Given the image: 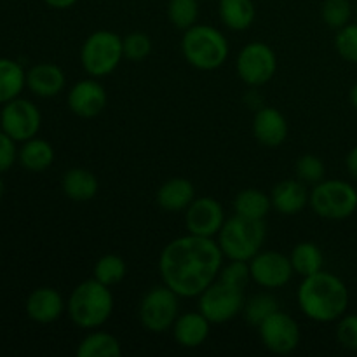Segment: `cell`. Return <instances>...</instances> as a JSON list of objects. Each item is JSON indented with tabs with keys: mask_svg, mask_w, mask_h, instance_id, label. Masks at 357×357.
<instances>
[{
	"mask_svg": "<svg viewBox=\"0 0 357 357\" xmlns=\"http://www.w3.org/2000/svg\"><path fill=\"white\" fill-rule=\"evenodd\" d=\"M124 58L122 37L110 30H96L84 40L80 47V63L86 73L94 79H101L121 65Z\"/></svg>",
	"mask_w": 357,
	"mask_h": 357,
	"instance_id": "6",
	"label": "cell"
},
{
	"mask_svg": "<svg viewBox=\"0 0 357 357\" xmlns=\"http://www.w3.org/2000/svg\"><path fill=\"white\" fill-rule=\"evenodd\" d=\"M234 213L244 218L264 220L272 209L271 195L258 188H244L234 197Z\"/></svg>",
	"mask_w": 357,
	"mask_h": 357,
	"instance_id": "26",
	"label": "cell"
},
{
	"mask_svg": "<svg viewBox=\"0 0 357 357\" xmlns=\"http://www.w3.org/2000/svg\"><path fill=\"white\" fill-rule=\"evenodd\" d=\"M79 0H44L45 6L52 7V9H70L73 7Z\"/></svg>",
	"mask_w": 357,
	"mask_h": 357,
	"instance_id": "40",
	"label": "cell"
},
{
	"mask_svg": "<svg viewBox=\"0 0 357 357\" xmlns=\"http://www.w3.org/2000/svg\"><path fill=\"white\" fill-rule=\"evenodd\" d=\"M54 146L42 138H30L17 149V162L31 173H42L54 162Z\"/></svg>",
	"mask_w": 357,
	"mask_h": 357,
	"instance_id": "23",
	"label": "cell"
},
{
	"mask_svg": "<svg viewBox=\"0 0 357 357\" xmlns=\"http://www.w3.org/2000/svg\"><path fill=\"white\" fill-rule=\"evenodd\" d=\"M173 338L180 347L183 349H197L209 338V331H211V323L202 316L201 312H187L178 316L174 321L173 328Z\"/></svg>",
	"mask_w": 357,
	"mask_h": 357,
	"instance_id": "19",
	"label": "cell"
},
{
	"mask_svg": "<svg viewBox=\"0 0 357 357\" xmlns=\"http://www.w3.org/2000/svg\"><path fill=\"white\" fill-rule=\"evenodd\" d=\"M77 357H119L122 354V345L117 337L107 331H91L75 349Z\"/></svg>",
	"mask_w": 357,
	"mask_h": 357,
	"instance_id": "25",
	"label": "cell"
},
{
	"mask_svg": "<svg viewBox=\"0 0 357 357\" xmlns=\"http://www.w3.org/2000/svg\"><path fill=\"white\" fill-rule=\"evenodd\" d=\"M218 279L225 284L232 286V288L244 289L251 279L250 261L243 260H229V264L223 265L220 271Z\"/></svg>",
	"mask_w": 357,
	"mask_h": 357,
	"instance_id": "35",
	"label": "cell"
},
{
	"mask_svg": "<svg viewBox=\"0 0 357 357\" xmlns=\"http://www.w3.org/2000/svg\"><path fill=\"white\" fill-rule=\"evenodd\" d=\"M181 52L188 65L201 72H215L229 58V40L218 28L195 23L181 37Z\"/></svg>",
	"mask_w": 357,
	"mask_h": 357,
	"instance_id": "4",
	"label": "cell"
},
{
	"mask_svg": "<svg viewBox=\"0 0 357 357\" xmlns=\"http://www.w3.org/2000/svg\"><path fill=\"white\" fill-rule=\"evenodd\" d=\"M216 237H218L216 243L227 260L250 261L261 251L267 237V229L264 220H251L234 215L232 218L225 220Z\"/></svg>",
	"mask_w": 357,
	"mask_h": 357,
	"instance_id": "5",
	"label": "cell"
},
{
	"mask_svg": "<svg viewBox=\"0 0 357 357\" xmlns=\"http://www.w3.org/2000/svg\"><path fill=\"white\" fill-rule=\"evenodd\" d=\"M236 70L246 86H265L278 72V56L265 42H250L237 54Z\"/></svg>",
	"mask_w": 357,
	"mask_h": 357,
	"instance_id": "10",
	"label": "cell"
},
{
	"mask_svg": "<svg viewBox=\"0 0 357 357\" xmlns=\"http://www.w3.org/2000/svg\"><path fill=\"white\" fill-rule=\"evenodd\" d=\"M17 142L0 129V173H6L17 160Z\"/></svg>",
	"mask_w": 357,
	"mask_h": 357,
	"instance_id": "38",
	"label": "cell"
},
{
	"mask_svg": "<svg viewBox=\"0 0 357 357\" xmlns=\"http://www.w3.org/2000/svg\"><path fill=\"white\" fill-rule=\"evenodd\" d=\"M345 167H347L349 174H351L354 180H357V145L354 149H351V152L347 153V159H345Z\"/></svg>",
	"mask_w": 357,
	"mask_h": 357,
	"instance_id": "39",
	"label": "cell"
},
{
	"mask_svg": "<svg viewBox=\"0 0 357 357\" xmlns=\"http://www.w3.org/2000/svg\"><path fill=\"white\" fill-rule=\"evenodd\" d=\"M335 49L345 61L357 65V23H349L337 30Z\"/></svg>",
	"mask_w": 357,
	"mask_h": 357,
	"instance_id": "36",
	"label": "cell"
},
{
	"mask_svg": "<svg viewBox=\"0 0 357 357\" xmlns=\"http://www.w3.org/2000/svg\"><path fill=\"white\" fill-rule=\"evenodd\" d=\"M309 195L310 192L307 190L305 183L296 180H282L278 185H274L271 192V202L272 209H275L281 215H296L305 206H309Z\"/></svg>",
	"mask_w": 357,
	"mask_h": 357,
	"instance_id": "20",
	"label": "cell"
},
{
	"mask_svg": "<svg viewBox=\"0 0 357 357\" xmlns=\"http://www.w3.org/2000/svg\"><path fill=\"white\" fill-rule=\"evenodd\" d=\"M250 271L251 279L268 291L286 286L295 274L289 257L272 250L255 255L250 260Z\"/></svg>",
	"mask_w": 357,
	"mask_h": 357,
	"instance_id": "13",
	"label": "cell"
},
{
	"mask_svg": "<svg viewBox=\"0 0 357 357\" xmlns=\"http://www.w3.org/2000/svg\"><path fill=\"white\" fill-rule=\"evenodd\" d=\"M223 253L213 237L187 234L164 246L159 257L162 284L180 298L199 296L218 279L223 267Z\"/></svg>",
	"mask_w": 357,
	"mask_h": 357,
	"instance_id": "1",
	"label": "cell"
},
{
	"mask_svg": "<svg viewBox=\"0 0 357 357\" xmlns=\"http://www.w3.org/2000/svg\"><path fill=\"white\" fill-rule=\"evenodd\" d=\"M3 195H6V183H3V180L0 178V201L3 199Z\"/></svg>",
	"mask_w": 357,
	"mask_h": 357,
	"instance_id": "42",
	"label": "cell"
},
{
	"mask_svg": "<svg viewBox=\"0 0 357 357\" xmlns=\"http://www.w3.org/2000/svg\"><path fill=\"white\" fill-rule=\"evenodd\" d=\"M337 340L347 351H357V314H344L338 319Z\"/></svg>",
	"mask_w": 357,
	"mask_h": 357,
	"instance_id": "37",
	"label": "cell"
},
{
	"mask_svg": "<svg viewBox=\"0 0 357 357\" xmlns=\"http://www.w3.org/2000/svg\"><path fill=\"white\" fill-rule=\"evenodd\" d=\"M65 84V72L56 63H37L26 72V87L38 98L58 96Z\"/></svg>",
	"mask_w": 357,
	"mask_h": 357,
	"instance_id": "18",
	"label": "cell"
},
{
	"mask_svg": "<svg viewBox=\"0 0 357 357\" xmlns=\"http://www.w3.org/2000/svg\"><path fill=\"white\" fill-rule=\"evenodd\" d=\"M180 316V296L166 284L155 286L139 302L138 317L142 326L150 333H164L171 330Z\"/></svg>",
	"mask_w": 357,
	"mask_h": 357,
	"instance_id": "8",
	"label": "cell"
},
{
	"mask_svg": "<svg viewBox=\"0 0 357 357\" xmlns=\"http://www.w3.org/2000/svg\"><path fill=\"white\" fill-rule=\"evenodd\" d=\"M260 340L267 351L278 356H288L300 344V326L289 314L278 310L257 328Z\"/></svg>",
	"mask_w": 357,
	"mask_h": 357,
	"instance_id": "12",
	"label": "cell"
},
{
	"mask_svg": "<svg viewBox=\"0 0 357 357\" xmlns=\"http://www.w3.org/2000/svg\"><path fill=\"white\" fill-rule=\"evenodd\" d=\"M98 178L93 171L84 169V167H72L65 171L61 178V190L70 201L73 202H87L96 197Z\"/></svg>",
	"mask_w": 357,
	"mask_h": 357,
	"instance_id": "22",
	"label": "cell"
},
{
	"mask_svg": "<svg viewBox=\"0 0 357 357\" xmlns=\"http://www.w3.org/2000/svg\"><path fill=\"white\" fill-rule=\"evenodd\" d=\"M244 302V289L232 288L216 279L199 295V312L211 324H223L243 312Z\"/></svg>",
	"mask_w": 357,
	"mask_h": 357,
	"instance_id": "9",
	"label": "cell"
},
{
	"mask_svg": "<svg viewBox=\"0 0 357 357\" xmlns=\"http://www.w3.org/2000/svg\"><path fill=\"white\" fill-rule=\"evenodd\" d=\"M349 100H351V105L357 110V82L351 87V93H349Z\"/></svg>",
	"mask_w": 357,
	"mask_h": 357,
	"instance_id": "41",
	"label": "cell"
},
{
	"mask_svg": "<svg viewBox=\"0 0 357 357\" xmlns=\"http://www.w3.org/2000/svg\"><path fill=\"white\" fill-rule=\"evenodd\" d=\"M66 310L75 326L82 330H98L114 312V295L110 288L96 279H87L70 293Z\"/></svg>",
	"mask_w": 357,
	"mask_h": 357,
	"instance_id": "3",
	"label": "cell"
},
{
	"mask_svg": "<svg viewBox=\"0 0 357 357\" xmlns=\"http://www.w3.org/2000/svg\"><path fill=\"white\" fill-rule=\"evenodd\" d=\"M26 87V72L17 61L0 58V105L14 100Z\"/></svg>",
	"mask_w": 357,
	"mask_h": 357,
	"instance_id": "27",
	"label": "cell"
},
{
	"mask_svg": "<svg viewBox=\"0 0 357 357\" xmlns=\"http://www.w3.org/2000/svg\"><path fill=\"white\" fill-rule=\"evenodd\" d=\"M195 199V187L187 178H171L157 190V204L169 213L185 211Z\"/></svg>",
	"mask_w": 357,
	"mask_h": 357,
	"instance_id": "21",
	"label": "cell"
},
{
	"mask_svg": "<svg viewBox=\"0 0 357 357\" xmlns=\"http://www.w3.org/2000/svg\"><path fill=\"white\" fill-rule=\"evenodd\" d=\"M24 309H26V316L33 323L51 324L63 316L66 303L58 289L51 286H42L28 295Z\"/></svg>",
	"mask_w": 357,
	"mask_h": 357,
	"instance_id": "16",
	"label": "cell"
},
{
	"mask_svg": "<svg viewBox=\"0 0 357 357\" xmlns=\"http://www.w3.org/2000/svg\"><path fill=\"white\" fill-rule=\"evenodd\" d=\"M309 206L319 218L342 222L357 211V190L345 180H323L310 190Z\"/></svg>",
	"mask_w": 357,
	"mask_h": 357,
	"instance_id": "7",
	"label": "cell"
},
{
	"mask_svg": "<svg viewBox=\"0 0 357 357\" xmlns=\"http://www.w3.org/2000/svg\"><path fill=\"white\" fill-rule=\"evenodd\" d=\"M354 7L351 0H324L321 6V17L331 30H340L351 23Z\"/></svg>",
	"mask_w": 357,
	"mask_h": 357,
	"instance_id": "32",
	"label": "cell"
},
{
	"mask_svg": "<svg viewBox=\"0 0 357 357\" xmlns=\"http://www.w3.org/2000/svg\"><path fill=\"white\" fill-rule=\"evenodd\" d=\"M296 178L303 183L316 185L319 181L324 180L326 176V166H324L323 159H319L317 155H312V153H305V155L298 157L296 160Z\"/></svg>",
	"mask_w": 357,
	"mask_h": 357,
	"instance_id": "33",
	"label": "cell"
},
{
	"mask_svg": "<svg viewBox=\"0 0 357 357\" xmlns=\"http://www.w3.org/2000/svg\"><path fill=\"white\" fill-rule=\"evenodd\" d=\"M42 114L30 100L17 96L7 101L0 110V129L10 136L14 142H26L35 138L40 131Z\"/></svg>",
	"mask_w": 357,
	"mask_h": 357,
	"instance_id": "11",
	"label": "cell"
},
{
	"mask_svg": "<svg viewBox=\"0 0 357 357\" xmlns=\"http://www.w3.org/2000/svg\"><path fill=\"white\" fill-rule=\"evenodd\" d=\"M126 274H128V265H126L124 258H122L121 255L115 253L103 255V257L94 264L93 268V278L96 279V281H100L101 284L108 286V288L124 281Z\"/></svg>",
	"mask_w": 357,
	"mask_h": 357,
	"instance_id": "29",
	"label": "cell"
},
{
	"mask_svg": "<svg viewBox=\"0 0 357 357\" xmlns=\"http://www.w3.org/2000/svg\"><path fill=\"white\" fill-rule=\"evenodd\" d=\"M225 220L223 206L213 197H195L185 209V227L194 236L216 237Z\"/></svg>",
	"mask_w": 357,
	"mask_h": 357,
	"instance_id": "14",
	"label": "cell"
},
{
	"mask_svg": "<svg viewBox=\"0 0 357 357\" xmlns=\"http://www.w3.org/2000/svg\"><path fill=\"white\" fill-rule=\"evenodd\" d=\"M279 310V303L278 298L274 295L267 291H261L253 295L251 298H248L244 302V319L251 324V326L258 328L261 323H264L267 317H271L272 314L278 312Z\"/></svg>",
	"mask_w": 357,
	"mask_h": 357,
	"instance_id": "30",
	"label": "cell"
},
{
	"mask_svg": "<svg viewBox=\"0 0 357 357\" xmlns=\"http://www.w3.org/2000/svg\"><path fill=\"white\" fill-rule=\"evenodd\" d=\"M289 260H291V267L295 274L307 278V275H312L316 272L323 271L324 255L316 243L302 241V243H298L291 250Z\"/></svg>",
	"mask_w": 357,
	"mask_h": 357,
	"instance_id": "28",
	"label": "cell"
},
{
	"mask_svg": "<svg viewBox=\"0 0 357 357\" xmlns=\"http://www.w3.org/2000/svg\"><path fill=\"white\" fill-rule=\"evenodd\" d=\"M107 91L94 77L73 84L66 96L70 112L80 119H94L107 107Z\"/></svg>",
	"mask_w": 357,
	"mask_h": 357,
	"instance_id": "15",
	"label": "cell"
},
{
	"mask_svg": "<svg viewBox=\"0 0 357 357\" xmlns=\"http://www.w3.org/2000/svg\"><path fill=\"white\" fill-rule=\"evenodd\" d=\"M167 17L178 30H188L199 20V2L197 0H169Z\"/></svg>",
	"mask_w": 357,
	"mask_h": 357,
	"instance_id": "31",
	"label": "cell"
},
{
	"mask_svg": "<svg viewBox=\"0 0 357 357\" xmlns=\"http://www.w3.org/2000/svg\"><path fill=\"white\" fill-rule=\"evenodd\" d=\"M122 44H124V58L131 61H143L152 54V38L145 31H131L122 37Z\"/></svg>",
	"mask_w": 357,
	"mask_h": 357,
	"instance_id": "34",
	"label": "cell"
},
{
	"mask_svg": "<svg viewBox=\"0 0 357 357\" xmlns=\"http://www.w3.org/2000/svg\"><path fill=\"white\" fill-rule=\"evenodd\" d=\"M354 13H356V16H357V2H356V7H354Z\"/></svg>",
	"mask_w": 357,
	"mask_h": 357,
	"instance_id": "43",
	"label": "cell"
},
{
	"mask_svg": "<svg viewBox=\"0 0 357 357\" xmlns=\"http://www.w3.org/2000/svg\"><path fill=\"white\" fill-rule=\"evenodd\" d=\"M296 302L307 319L314 323H333L349 309V288L338 275L319 271L302 278Z\"/></svg>",
	"mask_w": 357,
	"mask_h": 357,
	"instance_id": "2",
	"label": "cell"
},
{
	"mask_svg": "<svg viewBox=\"0 0 357 357\" xmlns=\"http://www.w3.org/2000/svg\"><path fill=\"white\" fill-rule=\"evenodd\" d=\"M288 132V121L278 108H258L253 117V136L260 145L267 149H278L286 142Z\"/></svg>",
	"mask_w": 357,
	"mask_h": 357,
	"instance_id": "17",
	"label": "cell"
},
{
	"mask_svg": "<svg viewBox=\"0 0 357 357\" xmlns=\"http://www.w3.org/2000/svg\"><path fill=\"white\" fill-rule=\"evenodd\" d=\"M218 16L229 30L244 31L255 23L257 7L253 0H218Z\"/></svg>",
	"mask_w": 357,
	"mask_h": 357,
	"instance_id": "24",
	"label": "cell"
}]
</instances>
